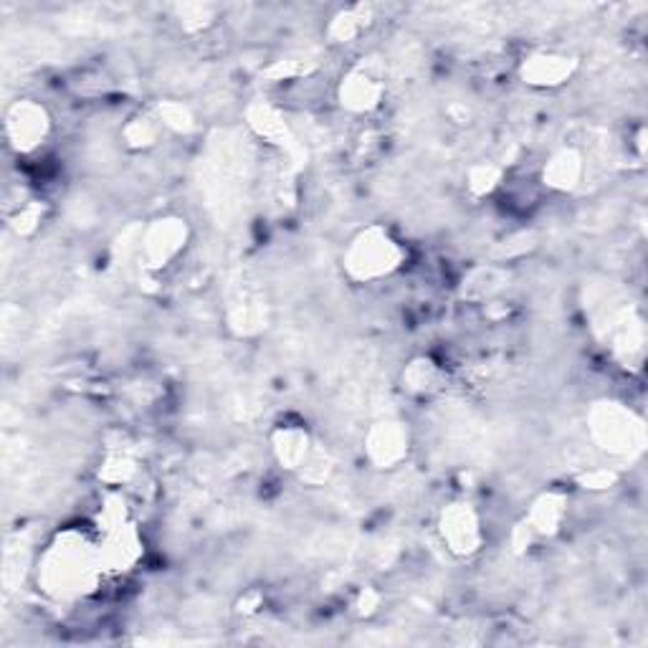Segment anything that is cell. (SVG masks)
Returning <instances> with one entry per match:
<instances>
[{
    "label": "cell",
    "instance_id": "cell-1",
    "mask_svg": "<svg viewBox=\"0 0 648 648\" xmlns=\"http://www.w3.org/2000/svg\"><path fill=\"white\" fill-rule=\"evenodd\" d=\"M105 560H101L97 530H79L67 527L46 544L39 558L36 578L46 596L71 600L85 598L105 580Z\"/></svg>",
    "mask_w": 648,
    "mask_h": 648
},
{
    "label": "cell",
    "instance_id": "cell-2",
    "mask_svg": "<svg viewBox=\"0 0 648 648\" xmlns=\"http://www.w3.org/2000/svg\"><path fill=\"white\" fill-rule=\"evenodd\" d=\"M405 252L383 226H370L350 240L342 264L353 282L370 284L387 279L403 266Z\"/></svg>",
    "mask_w": 648,
    "mask_h": 648
},
{
    "label": "cell",
    "instance_id": "cell-3",
    "mask_svg": "<svg viewBox=\"0 0 648 648\" xmlns=\"http://www.w3.org/2000/svg\"><path fill=\"white\" fill-rule=\"evenodd\" d=\"M385 69L373 59L357 61L340 85V105L353 115H367L383 105Z\"/></svg>",
    "mask_w": 648,
    "mask_h": 648
},
{
    "label": "cell",
    "instance_id": "cell-4",
    "mask_svg": "<svg viewBox=\"0 0 648 648\" xmlns=\"http://www.w3.org/2000/svg\"><path fill=\"white\" fill-rule=\"evenodd\" d=\"M51 117L46 107L33 99H21L6 112V140L16 153L31 155L49 140Z\"/></svg>",
    "mask_w": 648,
    "mask_h": 648
},
{
    "label": "cell",
    "instance_id": "cell-5",
    "mask_svg": "<svg viewBox=\"0 0 648 648\" xmlns=\"http://www.w3.org/2000/svg\"><path fill=\"white\" fill-rule=\"evenodd\" d=\"M439 532L446 548L459 554V558H469L481 550L484 544V527H481V514L474 504L456 502L441 512Z\"/></svg>",
    "mask_w": 648,
    "mask_h": 648
},
{
    "label": "cell",
    "instance_id": "cell-6",
    "mask_svg": "<svg viewBox=\"0 0 648 648\" xmlns=\"http://www.w3.org/2000/svg\"><path fill=\"white\" fill-rule=\"evenodd\" d=\"M590 431L600 446L610 453H626L641 436V425L634 421L631 411L620 403H600L590 413Z\"/></svg>",
    "mask_w": 648,
    "mask_h": 648
},
{
    "label": "cell",
    "instance_id": "cell-7",
    "mask_svg": "<svg viewBox=\"0 0 648 648\" xmlns=\"http://www.w3.org/2000/svg\"><path fill=\"white\" fill-rule=\"evenodd\" d=\"M185 238H188V228L180 218H163L145 230L143 238V258L145 266L153 272L170 266L178 254L185 248Z\"/></svg>",
    "mask_w": 648,
    "mask_h": 648
},
{
    "label": "cell",
    "instance_id": "cell-8",
    "mask_svg": "<svg viewBox=\"0 0 648 648\" xmlns=\"http://www.w3.org/2000/svg\"><path fill=\"white\" fill-rule=\"evenodd\" d=\"M578 69V61L568 57V53H558V51H540L532 53L530 59L522 61V79L524 85L530 87H560L568 81L572 73Z\"/></svg>",
    "mask_w": 648,
    "mask_h": 648
},
{
    "label": "cell",
    "instance_id": "cell-9",
    "mask_svg": "<svg viewBox=\"0 0 648 648\" xmlns=\"http://www.w3.org/2000/svg\"><path fill=\"white\" fill-rule=\"evenodd\" d=\"M367 456L375 467L393 469L409 456V431L403 423L383 421L367 433Z\"/></svg>",
    "mask_w": 648,
    "mask_h": 648
},
{
    "label": "cell",
    "instance_id": "cell-10",
    "mask_svg": "<svg viewBox=\"0 0 648 648\" xmlns=\"http://www.w3.org/2000/svg\"><path fill=\"white\" fill-rule=\"evenodd\" d=\"M274 453L284 469L304 471L317 449H314L307 429H302V425H279L274 433Z\"/></svg>",
    "mask_w": 648,
    "mask_h": 648
},
{
    "label": "cell",
    "instance_id": "cell-11",
    "mask_svg": "<svg viewBox=\"0 0 648 648\" xmlns=\"http://www.w3.org/2000/svg\"><path fill=\"white\" fill-rule=\"evenodd\" d=\"M582 175H586V165H582V155L576 147H562L554 153L542 170V183L552 190H572L578 188Z\"/></svg>",
    "mask_w": 648,
    "mask_h": 648
},
{
    "label": "cell",
    "instance_id": "cell-12",
    "mask_svg": "<svg viewBox=\"0 0 648 648\" xmlns=\"http://www.w3.org/2000/svg\"><path fill=\"white\" fill-rule=\"evenodd\" d=\"M564 512H568V497L562 492H548L532 504L530 517H527L524 524L530 527V532L534 537H552L560 530Z\"/></svg>",
    "mask_w": 648,
    "mask_h": 648
},
{
    "label": "cell",
    "instance_id": "cell-13",
    "mask_svg": "<svg viewBox=\"0 0 648 648\" xmlns=\"http://www.w3.org/2000/svg\"><path fill=\"white\" fill-rule=\"evenodd\" d=\"M365 26H367V8L357 6V8H350V11H345L342 16H337L330 26V33L337 43H350L360 31L365 29Z\"/></svg>",
    "mask_w": 648,
    "mask_h": 648
},
{
    "label": "cell",
    "instance_id": "cell-14",
    "mask_svg": "<svg viewBox=\"0 0 648 648\" xmlns=\"http://www.w3.org/2000/svg\"><path fill=\"white\" fill-rule=\"evenodd\" d=\"M504 178V170L499 168L494 163H479L474 168L469 170V190L474 193L477 198L481 196H489V193H494L499 185H502Z\"/></svg>",
    "mask_w": 648,
    "mask_h": 648
},
{
    "label": "cell",
    "instance_id": "cell-15",
    "mask_svg": "<svg viewBox=\"0 0 648 648\" xmlns=\"http://www.w3.org/2000/svg\"><path fill=\"white\" fill-rule=\"evenodd\" d=\"M163 132V122L157 117H137L127 125L125 137L129 147H150L155 145L157 135Z\"/></svg>",
    "mask_w": 648,
    "mask_h": 648
},
{
    "label": "cell",
    "instance_id": "cell-16",
    "mask_svg": "<svg viewBox=\"0 0 648 648\" xmlns=\"http://www.w3.org/2000/svg\"><path fill=\"white\" fill-rule=\"evenodd\" d=\"M439 367L431 363V360H419L409 367V375H405V387L413 393H431L439 383Z\"/></svg>",
    "mask_w": 648,
    "mask_h": 648
},
{
    "label": "cell",
    "instance_id": "cell-17",
    "mask_svg": "<svg viewBox=\"0 0 648 648\" xmlns=\"http://www.w3.org/2000/svg\"><path fill=\"white\" fill-rule=\"evenodd\" d=\"M252 125H254V129H258V132L266 137V140H272V143H276L279 137L286 135L284 119L276 115V109H272V107L252 109Z\"/></svg>",
    "mask_w": 648,
    "mask_h": 648
},
{
    "label": "cell",
    "instance_id": "cell-18",
    "mask_svg": "<svg viewBox=\"0 0 648 648\" xmlns=\"http://www.w3.org/2000/svg\"><path fill=\"white\" fill-rule=\"evenodd\" d=\"M616 479L613 471H608V469H596V471H588V474H582L580 477V484L582 487H590V489H606L610 481Z\"/></svg>",
    "mask_w": 648,
    "mask_h": 648
}]
</instances>
